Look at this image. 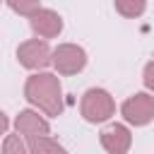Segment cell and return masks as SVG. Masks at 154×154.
Returning <instances> with one entry per match:
<instances>
[{
	"instance_id": "14",
	"label": "cell",
	"mask_w": 154,
	"mask_h": 154,
	"mask_svg": "<svg viewBox=\"0 0 154 154\" xmlns=\"http://www.w3.org/2000/svg\"><path fill=\"white\" fill-rule=\"evenodd\" d=\"M7 128H10V118H7V116H5L2 111H0V137H2L5 132H7Z\"/></svg>"
},
{
	"instance_id": "10",
	"label": "cell",
	"mask_w": 154,
	"mask_h": 154,
	"mask_svg": "<svg viewBox=\"0 0 154 154\" xmlns=\"http://www.w3.org/2000/svg\"><path fill=\"white\" fill-rule=\"evenodd\" d=\"M2 154H29V149H26V144L19 135H5Z\"/></svg>"
},
{
	"instance_id": "1",
	"label": "cell",
	"mask_w": 154,
	"mask_h": 154,
	"mask_svg": "<svg viewBox=\"0 0 154 154\" xmlns=\"http://www.w3.org/2000/svg\"><path fill=\"white\" fill-rule=\"evenodd\" d=\"M24 96L31 106L43 111L51 118H58L63 113V87L58 75L53 72H36L24 84Z\"/></svg>"
},
{
	"instance_id": "3",
	"label": "cell",
	"mask_w": 154,
	"mask_h": 154,
	"mask_svg": "<svg viewBox=\"0 0 154 154\" xmlns=\"http://www.w3.org/2000/svg\"><path fill=\"white\" fill-rule=\"evenodd\" d=\"M79 113L87 123H103L108 120L113 113H116V101L113 96L101 89V87H91L82 94V101H79Z\"/></svg>"
},
{
	"instance_id": "5",
	"label": "cell",
	"mask_w": 154,
	"mask_h": 154,
	"mask_svg": "<svg viewBox=\"0 0 154 154\" xmlns=\"http://www.w3.org/2000/svg\"><path fill=\"white\" fill-rule=\"evenodd\" d=\"M58 70V75H77L84 70L87 65V51L77 43H60L53 51V60H51Z\"/></svg>"
},
{
	"instance_id": "9",
	"label": "cell",
	"mask_w": 154,
	"mask_h": 154,
	"mask_svg": "<svg viewBox=\"0 0 154 154\" xmlns=\"http://www.w3.org/2000/svg\"><path fill=\"white\" fill-rule=\"evenodd\" d=\"M144 10H147V5H144L142 0H116V12H120V14L128 17V19L140 17Z\"/></svg>"
},
{
	"instance_id": "2",
	"label": "cell",
	"mask_w": 154,
	"mask_h": 154,
	"mask_svg": "<svg viewBox=\"0 0 154 154\" xmlns=\"http://www.w3.org/2000/svg\"><path fill=\"white\" fill-rule=\"evenodd\" d=\"M14 130L17 135L24 140L29 154H38L41 152V144L51 137V125L46 118H41L36 111L26 108V111H19V116L14 118Z\"/></svg>"
},
{
	"instance_id": "4",
	"label": "cell",
	"mask_w": 154,
	"mask_h": 154,
	"mask_svg": "<svg viewBox=\"0 0 154 154\" xmlns=\"http://www.w3.org/2000/svg\"><path fill=\"white\" fill-rule=\"evenodd\" d=\"M120 113H123L125 123H130L135 128H142L154 118V96L147 94V91H137V94H132L123 101Z\"/></svg>"
},
{
	"instance_id": "11",
	"label": "cell",
	"mask_w": 154,
	"mask_h": 154,
	"mask_svg": "<svg viewBox=\"0 0 154 154\" xmlns=\"http://www.w3.org/2000/svg\"><path fill=\"white\" fill-rule=\"evenodd\" d=\"M7 7L10 10H14V12H19V14H24V17H34L38 10H41V2H7Z\"/></svg>"
},
{
	"instance_id": "7",
	"label": "cell",
	"mask_w": 154,
	"mask_h": 154,
	"mask_svg": "<svg viewBox=\"0 0 154 154\" xmlns=\"http://www.w3.org/2000/svg\"><path fill=\"white\" fill-rule=\"evenodd\" d=\"M99 140H101V147H103L108 154H128V149H130V144H132L130 130H128L125 125H120V123L106 125V128L101 130Z\"/></svg>"
},
{
	"instance_id": "12",
	"label": "cell",
	"mask_w": 154,
	"mask_h": 154,
	"mask_svg": "<svg viewBox=\"0 0 154 154\" xmlns=\"http://www.w3.org/2000/svg\"><path fill=\"white\" fill-rule=\"evenodd\" d=\"M38 154H67V149L60 144V142H55L53 137H48L43 144H41V152Z\"/></svg>"
},
{
	"instance_id": "13",
	"label": "cell",
	"mask_w": 154,
	"mask_h": 154,
	"mask_svg": "<svg viewBox=\"0 0 154 154\" xmlns=\"http://www.w3.org/2000/svg\"><path fill=\"white\" fill-rule=\"evenodd\" d=\"M142 82H144V87L154 94V60H149L147 65H144V75H142Z\"/></svg>"
},
{
	"instance_id": "8",
	"label": "cell",
	"mask_w": 154,
	"mask_h": 154,
	"mask_svg": "<svg viewBox=\"0 0 154 154\" xmlns=\"http://www.w3.org/2000/svg\"><path fill=\"white\" fill-rule=\"evenodd\" d=\"M29 24H31L34 34L41 36V41L43 38H55L63 31V17L55 10H48V7H41L34 17H29Z\"/></svg>"
},
{
	"instance_id": "6",
	"label": "cell",
	"mask_w": 154,
	"mask_h": 154,
	"mask_svg": "<svg viewBox=\"0 0 154 154\" xmlns=\"http://www.w3.org/2000/svg\"><path fill=\"white\" fill-rule=\"evenodd\" d=\"M17 60H19V65H24L26 70H43V67L51 65L53 51L48 48L46 41H41V38H29V41L19 43V48H17Z\"/></svg>"
}]
</instances>
